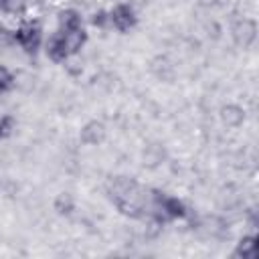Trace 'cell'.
I'll use <instances>...</instances> for the list:
<instances>
[{"label": "cell", "mask_w": 259, "mask_h": 259, "mask_svg": "<svg viewBox=\"0 0 259 259\" xmlns=\"http://www.w3.org/2000/svg\"><path fill=\"white\" fill-rule=\"evenodd\" d=\"M233 34H235V40H237L241 47H249V45L255 40V36H257V26H255L253 20L243 18L241 22L235 24Z\"/></svg>", "instance_id": "cell-5"}, {"label": "cell", "mask_w": 259, "mask_h": 259, "mask_svg": "<svg viewBox=\"0 0 259 259\" xmlns=\"http://www.w3.org/2000/svg\"><path fill=\"white\" fill-rule=\"evenodd\" d=\"M111 192H113V202H115V206H117L123 214L140 217L142 210L148 208V196L144 194V190H142L134 180H127V178L115 180Z\"/></svg>", "instance_id": "cell-1"}, {"label": "cell", "mask_w": 259, "mask_h": 259, "mask_svg": "<svg viewBox=\"0 0 259 259\" xmlns=\"http://www.w3.org/2000/svg\"><path fill=\"white\" fill-rule=\"evenodd\" d=\"M24 2L26 0H4V10H8V12H18V10H22V6H24Z\"/></svg>", "instance_id": "cell-12"}, {"label": "cell", "mask_w": 259, "mask_h": 259, "mask_svg": "<svg viewBox=\"0 0 259 259\" xmlns=\"http://www.w3.org/2000/svg\"><path fill=\"white\" fill-rule=\"evenodd\" d=\"M16 40H18V45H20L24 51L34 53V51L38 49V45H40V28H38L36 24H32V22L22 24V26L16 30Z\"/></svg>", "instance_id": "cell-3"}, {"label": "cell", "mask_w": 259, "mask_h": 259, "mask_svg": "<svg viewBox=\"0 0 259 259\" xmlns=\"http://www.w3.org/2000/svg\"><path fill=\"white\" fill-rule=\"evenodd\" d=\"M59 20H61V28L81 26V18H79V14H77L75 10H65V12L59 16Z\"/></svg>", "instance_id": "cell-9"}, {"label": "cell", "mask_w": 259, "mask_h": 259, "mask_svg": "<svg viewBox=\"0 0 259 259\" xmlns=\"http://www.w3.org/2000/svg\"><path fill=\"white\" fill-rule=\"evenodd\" d=\"M57 210L59 212H71V208H73V202H71V198L67 196V194H61L59 198H57Z\"/></svg>", "instance_id": "cell-10"}, {"label": "cell", "mask_w": 259, "mask_h": 259, "mask_svg": "<svg viewBox=\"0 0 259 259\" xmlns=\"http://www.w3.org/2000/svg\"><path fill=\"white\" fill-rule=\"evenodd\" d=\"M10 83H12V75H10L4 67H0V93L6 91V89L10 87Z\"/></svg>", "instance_id": "cell-11"}, {"label": "cell", "mask_w": 259, "mask_h": 259, "mask_svg": "<svg viewBox=\"0 0 259 259\" xmlns=\"http://www.w3.org/2000/svg\"><path fill=\"white\" fill-rule=\"evenodd\" d=\"M237 255L239 257H245V259H253L255 257V239L253 237L241 239V243L237 247Z\"/></svg>", "instance_id": "cell-7"}, {"label": "cell", "mask_w": 259, "mask_h": 259, "mask_svg": "<svg viewBox=\"0 0 259 259\" xmlns=\"http://www.w3.org/2000/svg\"><path fill=\"white\" fill-rule=\"evenodd\" d=\"M87 34L83 30V26H73V28H63L59 34H55L49 42V57L53 61H65L67 57H71L73 53H77L83 42H85Z\"/></svg>", "instance_id": "cell-2"}, {"label": "cell", "mask_w": 259, "mask_h": 259, "mask_svg": "<svg viewBox=\"0 0 259 259\" xmlns=\"http://www.w3.org/2000/svg\"><path fill=\"white\" fill-rule=\"evenodd\" d=\"M0 6H4V0H0Z\"/></svg>", "instance_id": "cell-14"}, {"label": "cell", "mask_w": 259, "mask_h": 259, "mask_svg": "<svg viewBox=\"0 0 259 259\" xmlns=\"http://www.w3.org/2000/svg\"><path fill=\"white\" fill-rule=\"evenodd\" d=\"M111 22H113V26L117 28V30H130L134 24H136V12H134V8L132 6H127V4H119V6H115L113 8V12H111Z\"/></svg>", "instance_id": "cell-4"}, {"label": "cell", "mask_w": 259, "mask_h": 259, "mask_svg": "<svg viewBox=\"0 0 259 259\" xmlns=\"http://www.w3.org/2000/svg\"><path fill=\"white\" fill-rule=\"evenodd\" d=\"M10 125H12V117H8V115H4V117L0 119V138L8 134V130H10Z\"/></svg>", "instance_id": "cell-13"}, {"label": "cell", "mask_w": 259, "mask_h": 259, "mask_svg": "<svg viewBox=\"0 0 259 259\" xmlns=\"http://www.w3.org/2000/svg\"><path fill=\"white\" fill-rule=\"evenodd\" d=\"M103 125L101 123H97V121H91V123H87L83 130H81V140L85 142V144H89V146H93V144H97V142H101L103 140Z\"/></svg>", "instance_id": "cell-6"}, {"label": "cell", "mask_w": 259, "mask_h": 259, "mask_svg": "<svg viewBox=\"0 0 259 259\" xmlns=\"http://www.w3.org/2000/svg\"><path fill=\"white\" fill-rule=\"evenodd\" d=\"M223 121L227 123V125H239L241 121H243V111L239 109V107H225L223 109Z\"/></svg>", "instance_id": "cell-8"}]
</instances>
